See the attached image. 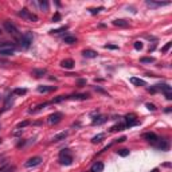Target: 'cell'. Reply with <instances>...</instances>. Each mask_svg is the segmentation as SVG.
Returning a JSON list of instances; mask_svg holds the SVG:
<instances>
[{
	"label": "cell",
	"mask_w": 172,
	"mask_h": 172,
	"mask_svg": "<svg viewBox=\"0 0 172 172\" xmlns=\"http://www.w3.org/2000/svg\"><path fill=\"white\" fill-rule=\"evenodd\" d=\"M82 55L85 56V58H97V51H94V50H84L82 51Z\"/></svg>",
	"instance_id": "20"
},
{
	"label": "cell",
	"mask_w": 172,
	"mask_h": 172,
	"mask_svg": "<svg viewBox=\"0 0 172 172\" xmlns=\"http://www.w3.org/2000/svg\"><path fill=\"white\" fill-rule=\"evenodd\" d=\"M12 105H14V97H12V95H8L7 98H6V102H4L3 109L0 110V114H1V113H4V112H7V110H10Z\"/></svg>",
	"instance_id": "11"
},
{
	"label": "cell",
	"mask_w": 172,
	"mask_h": 172,
	"mask_svg": "<svg viewBox=\"0 0 172 172\" xmlns=\"http://www.w3.org/2000/svg\"><path fill=\"white\" fill-rule=\"evenodd\" d=\"M67 100H79V101H85L89 98V94H71V95H66Z\"/></svg>",
	"instance_id": "15"
},
{
	"label": "cell",
	"mask_w": 172,
	"mask_h": 172,
	"mask_svg": "<svg viewBox=\"0 0 172 172\" xmlns=\"http://www.w3.org/2000/svg\"><path fill=\"white\" fill-rule=\"evenodd\" d=\"M155 91H163V93H171L172 88L167 84H159V85H155L153 86Z\"/></svg>",
	"instance_id": "10"
},
{
	"label": "cell",
	"mask_w": 172,
	"mask_h": 172,
	"mask_svg": "<svg viewBox=\"0 0 172 172\" xmlns=\"http://www.w3.org/2000/svg\"><path fill=\"white\" fill-rule=\"evenodd\" d=\"M3 27H4V30H6L8 34H11L12 36H15V38H20V35H19V30L16 28V26H15L14 23L6 20L3 23Z\"/></svg>",
	"instance_id": "4"
},
{
	"label": "cell",
	"mask_w": 172,
	"mask_h": 172,
	"mask_svg": "<svg viewBox=\"0 0 172 172\" xmlns=\"http://www.w3.org/2000/svg\"><path fill=\"white\" fill-rule=\"evenodd\" d=\"M27 125H30V121H23V123H19L18 124V129H23V128H26Z\"/></svg>",
	"instance_id": "35"
},
{
	"label": "cell",
	"mask_w": 172,
	"mask_h": 172,
	"mask_svg": "<svg viewBox=\"0 0 172 172\" xmlns=\"http://www.w3.org/2000/svg\"><path fill=\"white\" fill-rule=\"evenodd\" d=\"M67 30V27L65 26V27H61V28H56V30H51L50 31V34H61V32H63V31H66Z\"/></svg>",
	"instance_id": "32"
},
{
	"label": "cell",
	"mask_w": 172,
	"mask_h": 172,
	"mask_svg": "<svg viewBox=\"0 0 172 172\" xmlns=\"http://www.w3.org/2000/svg\"><path fill=\"white\" fill-rule=\"evenodd\" d=\"M59 162L61 164L63 165H71V163H73V155H71L70 149H62V151L59 152Z\"/></svg>",
	"instance_id": "2"
},
{
	"label": "cell",
	"mask_w": 172,
	"mask_h": 172,
	"mask_svg": "<svg viewBox=\"0 0 172 172\" xmlns=\"http://www.w3.org/2000/svg\"><path fill=\"white\" fill-rule=\"evenodd\" d=\"M77 84L79 85V86H82V85H86V79H78Z\"/></svg>",
	"instance_id": "41"
},
{
	"label": "cell",
	"mask_w": 172,
	"mask_h": 172,
	"mask_svg": "<svg viewBox=\"0 0 172 172\" xmlns=\"http://www.w3.org/2000/svg\"><path fill=\"white\" fill-rule=\"evenodd\" d=\"M143 137H144L148 143H151V144H153V145L156 144V143H157V140H159L157 134L153 133V132H147V133L143 134Z\"/></svg>",
	"instance_id": "9"
},
{
	"label": "cell",
	"mask_w": 172,
	"mask_h": 172,
	"mask_svg": "<svg viewBox=\"0 0 172 172\" xmlns=\"http://www.w3.org/2000/svg\"><path fill=\"white\" fill-rule=\"evenodd\" d=\"M141 63H152V62H155V58H152V56H144V58H141L140 59Z\"/></svg>",
	"instance_id": "28"
},
{
	"label": "cell",
	"mask_w": 172,
	"mask_h": 172,
	"mask_svg": "<svg viewBox=\"0 0 172 172\" xmlns=\"http://www.w3.org/2000/svg\"><path fill=\"white\" fill-rule=\"evenodd\" d=\"M171 46H172V43H171V42H168V43H167V45H165L164 47L162 49V51H163V53H167V51L169 50V47H171Z\"/></svg>",
	"instance_id": "38"
},
{
	"label": "cell",
	"mask_w": 172,
	"mask_h": 172,
	"mask_svg": "<svg viewBox=\"0 0 172 172\" xmlns=\"http://www.w3.org/2000/svg\"><path fill=\"white\" fill-rule=\"evenodd\" d=\"M104 137H105L104 133H98L97 136H94L93 139H91V143H93V144H100V143L104 140Z\"/></svg>",
	"instance_id": "24"
},
{
	"label": "cell",
	"mask_w": 172,
	"mask_h": 172,
	"mask_svg": "<svg viewBox=\"0 0 172 172\" xmlns=\"http://www.w3.org/2000/svg\"><path fill=\"white\" fill-rule=\"evenodd\" d=\"M155 147L157 148V149H162V151H167L168 149V143H167V140H162V139H159L157 143L155 144Z\"/></svg>",
	"instance_id": "14"
},
{
	"label": "cell",
	"mask_w": 172,
	"mask_h": 172,
	"mask_svg": "<svg viewBox=\"0 0 172 172\" xmlns=\"http://www.w3.org/2000/svg\"><path fill=\"white\" fill-rule=\"evenodd\" d=\"M39 7H40V10L42 11H49V3H47V1H45V0H43V1H39Z\"/></svg>",
	"instance_id": "29"
},
{
	"label": "cell",
	"mask_w": 172,
	"mask_h": 172,
	"mask_svg": "<svg viewBox=\"0 0 172 172\" xmlns=\"http://www.w3.org/2000/svg\"><path fill=\"white\" fill-rule=\"evenodd\" d=\"M130 82L136 86H147V82L144 79H141V78H136V77H132L130 78Z\"/></svg>",
	"instance_id": "21"
},
{
	"label": "cell",
	"mask_w": 172,
	"mask_h": 172,
	"mask_svg": "<svg viewBox=\"0 0 172 172\" xmlns=\"http://www.w3.org/2000/svg\"><path fill=\"white\" fill-rule=\"evenodd\" d=\"M137 124H139V120H137V117L134 116L133 113H130V114H127V116H125V127L127 128L134 127V125H137Z\"/></svg>",
	"instance_id": "6"
},
{
	"label": "cell",
	"mask_w": 172,
	"mask_h": 172,
	"mask_svg": "<svg viewBox=\"0 0 172 172\" xmlns=\"http://www.w3.org/2000/svg\"><path fill=\"white\" fill-rule=\"evenodd\" d=\"M125 140H127V137H121V139H118L117 141H118V143H124Z\"/></svg>",
	"instance_id": "44"
},
{
	"label": "cell",
	"mask_w": 172,
	"mask_h": 172,
	"mask_svg": "<svg viewBox=\"0 0 172 172\" xmlns=\"http://www.w3.org/2000/svg\"><path fill=\"white\" fill-rule=\"evenodd\" d=\"M145 106H147V109L148 110H151V112H155V110H156V106H155L153 104H151V102H147Z\"/></svg>",
	"instance_id": "34"
},
{
	"label": "cell",
	"mask_w": 172,
	"mask_h": 172,
	"mask_svg": "<svg viewBox=\"0 0 172 172\" xmlns=\"http://www.w3.org/2000/svg\"><path fill=\"white\" fill-rule=\"evenodd\" d=\"M125 124L124 123H118V124H116V125H114V127H112L110 128V132H117V130H124L125 129Z\"/></svg>",
	"instance_id": "26"
},
{
	"label": "cell",
	"mask_w": 172,
	"mask_h": 172,
	"mask_svg": "<svg viewBox=\"0 0 172 172\" xmlns=\"http://www.w3.org/2000/svg\"><path fill=\"white\" fill-rule=\"evenodd\" d=\"M67 134H69V132H61V133L55 134V136L53 137V140H51V141H54V143H56V141L65 140V139H66V137H67Z\"/></svg>",
	"instance_id": "22"
},
{
	"label": "cell",
	"mask_w": 172,
	"mask_h": 172,
	"mask_svg": "<svg viewBox=\"0 0 172 172\" xmlns=\"http://www.w3.org/2000/svg\"><path fill=\"white\" fill-rule=\"evenodd\" d=\"M62 117H63V114H62L61 112L53 113V114H50V116H49V124H50V125H55V124L61 123Z\"/></svg>",
	"instance_id": "7"
},
{
	"label": "cell",
	"mask_w": 172,
	"mask_h": 172,
	"mask_svg": "<svg viewBox=\"0 0 172 172\" xmlns=\"http://www.w3.org/2000/svg\"><path fill=\"white\" fill-rule=\"evenodd\" d=\"M20 133H22V129H18V130H15V132H14L12 134H14V136H19Z\"/></svg>",
	"instance_id": "43"
},
{
	"label": "cell",
	"mask_w": 172,
	"mask_h": 172,
	"mask_svg": "<svg viewBox=\"0 0 172 172\" xmlns=\"http://www.w3.org/2000/svg\"><path fill=\"white\" fill-rule=\"evenodd\" d=\"M32 40H34V35H32V32H30V31L24 32V34H23V35L19 38L20 47H22V49H28V47L31 46Z\"/></svg>",
	"instance_id": "3"
},
{
	"label": "cell",
	"mask_w": 172,
	"mask_h": 172,
	"mask_svg": "<svg viewBox=\"0 0 172 172\" xmlns=\"http://www.w3.org/2000/svg\"><path fill=\"white\" fill-rule=\"evenodd\" d=\"M102 171H104V163L101 162H95L90 168V172H102Z\"/></svg>",
	"instance_id": "16"
},
{
	"label": "cell",
	"mask_w": 172,
	"mask_h": 172,
	"mask_svg": "<svg viewBox=\"0 0 172 172\" xmlns=\"http://www.w3.org/2000/svg\"><path fill=\"white\" fill-rule=\"evenodd\" d=\"M105 49H109V50H118V46H116V45H105Z\"/></svg>",
	"instance_id": "39"
},
{
	"label": "cell",
	"mask_w": 172,
	"mask_h": 172,
	"mask_svg": "<svg viewBox=\"0 0 172 172\" xmlns=\"http://www.w3.org/2000/svg\"><path fill=\"white\" fill-rule=\"evenodd\" d=\"M40 163H42V157H40V156H35V157L28 159L27 162L24 163V167L31 168V167H36V165H39Z\"/></svg>",
	"instance_id": "8"
},
{
	"label": "cell",
	"mask_w": 172,
	"mask_h": 172,
	"mask_svg": "<svg viewBox=\"0 0 172 172\" xmlns=\"http://www.w3.org/2000/svg\"><path fill=\"white\" fill-rule=\"evenodd\" d=\"M151 172H159V169H157V168H153Z\"/></svg>",
	"instance_id": "45"
},
{
	"label": "cell",
	"mask_w": 172,
	"mask_h": 172,
	"mask_svg": "<svg viewBox=\"0 0 172 172\" xmlns=\"http://www.w3.org/2000/svg\"><path fill=\"white\" fill-rule=\"evenodd\" d=\"M18 15L20 16L22 19H26V20H28V22H38V16H36L35 14H32L31 11H28L27 8L20 10L18 12Z\"/></svg>",
	"instance_id": "5"
},
{
	"label": "cell",
	"mask_w": 172,
	"mask_h": 172,
	"mask_svg": "<svg viewBox=\"0 0 172 172\" xmlns=\"http://www.w3.org/2000/svg\"><path fill=\"white\" fill-rule=\"evenodd\" d=\"M113 26H116V27H128L129 26V22L124 20V19H116V20H113Z\"/></svg>",
	"instance_id": "19"
},
{
	"label": "cell",
	"mask_w": 172,
	"mask_h": 172,
	"mask_svg": "<svg viewBox=\"0 0 172 172\" xmlns=\"http://www.w3.org/2000/svg\"><path fill=\"white\" fill-rule=\"evenodd\" d=\"M27 93V89H15L14 90V94L16 95H24Z\"/></svg>",
	"instance_id": "31"
},
{
	"label": "cell",
	"mask_w": 172,
	"mask_h": 172,
	"mask_svg": "<svg viewBox=\"0 0 172 172\" xmlns=\"http://www.w3.org/2000/svg\"><path fill=\"white\" fill-rule=\"evenodd\" d=\"M169 1H149L148 0L147 1V6L148 7H151V8H157V7H163V6H168Z\"/></svg>",
	"instance_id": "12"
},
{
	"label": "cell",
	"mask_w": 172,
	"mask_h": 172,
	"mask_svg": "<svg viewBox=\"0 0 172 172\" xmlns=\"http://www.w3.org/2000/svg\"><path fill=\"white\" fill-rule=\"evenodd\" d=\"M0 144H1V139H0Z\"/></svg>",
	"instance_id": "46"
},
{
	"label": "cell",
	"mask_w": 172,
	"mask_h": 172,
	"mask_svg": "<svg viewBox=\"0 0 172 172\" xmlns=\"http://www.w3.org/2000/svg\"><path fill=\"white\" fill-rule=\"evenodd\" d=\"M31 74L36 78H40V77H43V75L47 74V70H46V69H34V70L31 71Z\"/></svg>",
	"instance_id": "18"
},
{
	"label": "cell",
	"mask_w": 172,
	"mask_h": 172,
	"mask_svg": "<svg viewBox=\"0 0 172 172\" xmlns=\"http://www.w3.org/2000/svg\"><path fill=\"white\" fill-rule=\"evenodd\" d=\"M164 94H165V98H167V100H172V94H171V93H164Z\"/></svg>",
	"instance_id": "42"
},
{
	"label": "cell",
	"mask_w": 172,
	"mask_h": 172,
	"mask_svg": "<svg viewBox=\"0 0 172 172\" xmlns=\"http://www.w3.org/2000/svg\"><path fill=\"white\" fill-rule=\"evenodd\" d=\"M94 90H95V91H98V93H102V94L108 95V91H105V90H104V89L98 88V86H94Z\"/></svg>",
	"instance_id": "37"
},
{
	"label": "cell",
	"mask_w": 172,
	"mask_h": 172,
	"mask_svg": "<svg viewBox=\"0 0 172 172\" xmlns=\"http://www.w3.org/2000/svg\"><path fill=\"white\" fill-rule=\"evenodd\" d=\"M15 167L11 164H4L3 167H0V172H14Z\"/></svg>",
	"instance_id": "25"
},
{
	"label": "cell",
	"mask_w": 172,
	"mask_h": 172,
	"mask_svg": "<svg viewBox=\"0 0 172 172\" xmlns=\"http://www.w3.org/2000/svg\"><path fill=\"white\" fill-rule=\"evenodd\" d=\"M133 46H134V49H136V50H143V46H144V45H143L140 40H137V42H134Z\"/></svg>",
	"instance_id": "36"
},
{
	"label": "cell",
	"mask_w": 172,
	"mask_h": 172,
	"mask_svg": "<svg viewBox=\"0 0 172 172\" xmlns=\"http://www.w3.org/2000/svg\"><path fill=\"white\" fill-rule=\"evenodd\" d=\"M63 42L67 43V45H73V43L77 42V38H75V36H71V35H67L63 38Z\"/></svg>",
	"instance_id": "27"
},
{
	"label": "cell",
	"mask_w": 172,
	"mask_h": 172,
	"mask_svg": "<svg viewBox=\"0 0 172 172\" xmlns=\"http://www.w3.org/2000/svg\"><path fill=\"white\" fill-rule=\"evenodd\" d=\"M59 19H61V14H59V12H56V14L53 16V22H58Z\"/></svg>",
	"instance_id": "40"
},
{
	"label": "cell",
	"mask_w": 172,
	"mask_h": 172,
	"mask_svg": "<svg viewBox=\"0 0 172 172\" xmlns=\"http://www.w3.org/2000/svg\"><path fill=\"white\" fill-rule=\"evenodd\" d=\"M61 66L63 67V69H67V70H70L74 67V61L73 59H63L61 62Z\"/></svg>",
	"instance_id": "17"
},
{
	"label": "cell",
	"mask_w": 172,
	"mask_h": 172,
	"mask_svg": "<svg viewBox=\"0 0 172 172\" xmlns=\"http://www.w3.org/2000/svg\"><path fill=\"white\" fill-rule=\"evenodd\" d=\"M104 10V7H98V8H89V11H90V14L91 15H95V14H98L100 11Z\"/></svg>",
	"instance_id": "33"
},
{
	"label": "cell",
	"mask_w": 172,
	"mask_h": 172,
	"mask_svg": "<svg viewBox=\"0 0 172 172\" xmlns=\"http://www.w3.org/2000/svg\"><path fill=\"white\" fill-rule=\"evenodd\" d=\"M108 121V117L106 116H98L93 120V125H101V124L106 123Z\"/></svg>",
	"instance_id": "23"
},
{
	"label": "cell",
	"mask_w": 172,
	"mask_h": 172,
	"mask_svg": "<svg viewBox=\"0 0 172 172\" xmlns=\"http://www.w3.org/2000/svg\"><path fill=\"white\" fill-rule=\"evenodd\" d=\"M56 86H47V85H40L38 86V91L39 93H51V91H55Z\"/></svg>",
	"instance_id": "13"
},
{
	"label": "cell",
	"mask_w": 172,
	"mask_h": 172,
	"mask_svg": "<svg viewBox=\"0 0 172 172\" xmlns=\"http://www.w3.org/2000/svg\"><path fill=\"white\" fill-rule=\"evenodd\" d=\"M15 45L10 42H4L3 45H0V55L3 56H10L15 54Z\"/></svg>",
	"instance_id": "1"
},
{
	"label": "cell",
	"mask_w": 172,
	"mask_h": 172,
	"mask_svg": "<svg viewBox=\"0 0 172 172\" xmlns=\"http://www.w3.org/2000/svg\"><path fill=\"white\" fill-rule=\"evenodd\" d=\"M117 153H118V156H121V157H127V156H129V149H118Z\"/></svg>",
	"instance_id": "30"
}]
</instances>
